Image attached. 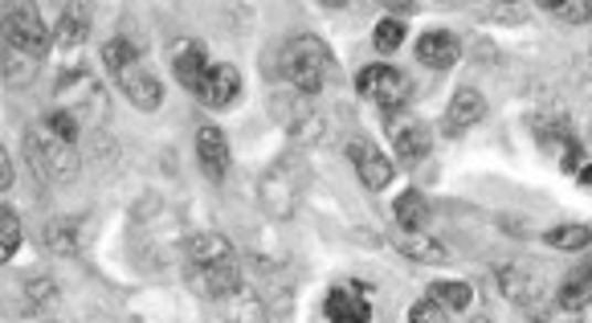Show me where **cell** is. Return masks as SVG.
<instances>
[{
	"label": "cell",
	"mask_w": 592,
	"mask_h": 323,
	"mask_svg": "<svg viewBox=\"0 0 592 323\" xmlns=\"http://www.w3.org/2000/svg\"><path fill=\"white\" fill-rule=\"evenodd\" d=\"M225 311H230V323H266V308H262V299L254 291H233L225 299Z\"/></svg>",
	"instance_id": "28"
},
{
	"label": "cell",
	"mask_w": 592,
	"mask_h": 323,
	"mask_svg": "<svg viewBox=\"0 0 592 323\" xmlns=\"http://www.w3.org/2000/svg\"><path fill=\"white\" fill-rule=\"evenodd\" d=\"M392 217H397V226L404 233H421V229L430 226V205H425V197L417 189H404L397 197V205H392Z\"/></svg>",
	"instance_id": "22"
},
{
	"label": "cell",
	"mask_w": 592,
	"mask_h": 323,
	"mask_svg": "<svg viewBox=\"0 0 592 323\" xmlns=\"http://www.w3.org/2000/svg\"><path fill=\"white\" fill-rule=\"evenodd\" d=\"M4 45H9V54L25 58V62H41L54 45V25H45V17L33 4H9L4 9Z\"/></svg>",
	"instance_id": "5"
},
{
	"label": "cell",
	"mask_w": 592,
	"mask_h": 323,
	"mask_svg": "<svg viewBox=\"0 0 592 323\" xmlns=\"http://www.w3.org/2000/svg\"><path fill=\"white\" fill-rule=\"evenodd\" d=\"M144 62V54H139V45L127 38H110L107 45H103V70H107L110 79H119L123 70H131Z\"/></svg>",
	"instance_id": "24"
},
{
	"label": "cell",
	"mask_w": 592,
	"mask_h": 323,
	"mask_svg": "<svg viewBox=\"0 0 592 323\" xmlns=\"http://www.w3.org/2000/svg\"><path fill=\"white\" fill-rule=\"evenodd\" d=\"M303 185H307V168L295 160V156H283V160L266 168L262 180H257V205L266 209L269 217H295L298 201H303Z\"/></svg>",
	"instance_id": "4"
},
{
	"label": "cell",
	"mask_w": 592,
	"mask_h": 323,
	"mask_svg": "<svg viewBox=\"0 0 592 323\" xmlns=\"http://www.w3.org/2000/svg\"><path fill=\"white\" fill-rule=\"evenodd\" d=\"M45 250L57 258H74L82 250V221L78 217H54L45 226Z\"/></svg>",
	"instance_id": "20"
},
{
	"label": "cell",
	"mask_w": 592,
	"mask_h": 323,
	"mask_svg": "<svg viewBox=\"0 0 592 323\" xmlns=\"http://www.w3.org/2000/svg\"><path fill=\"white\" fill-rule=\"evenodd\" d=\"M498 286H503V295L511 299V303H536L539 291H543V279L527 267H507L498 270Z\"/></svg>",
	"instance_id": "19"
},
{
	"label": "cell",
	"mask_w": 592,
	"mask_h": 323,
	"mask_svg": "<svg viewBox=\"0 0 592 323\" xmlns=\"http://www.w3.org/2000/svg\"><path fill=\"white\" fill-rule=\"evenodd\" d=\"M197 164L213 185L230 176V139L213 123H201V132H197Z\"/></svg>",
	"instance_id": "12"
},
{
	"label": "cell",
	"mask_w": 592,
	"mask_h": 323,
	"mask_svg": "<svg viewBox=\"0 0 592 323\" xmlns=\"http://www.w3.org/2000/svg\"><path fill=\"white\" fill-rule=\"evenodd\" d=\"M392 246H397L404 258H413V262H425V267H442V262H450L445 246L433 242L425 229H421V233H404V229H401V233L392 238Z\"/></svg>",
	"instance_id": "18"
},
{
	"label": "cell",
	"mask_w": 592,
	"mask_h": 323,
	"mask_svg": "<svg viewBox=\"0 0 592 323\" xmlns=\"http://www.w3.org/2000/svg\"><path fill=\"white\" fill-rule=\"evenodd\" d=\"M466 323H490V320H486V315H471Z\"/></svg>",
	"instance_id": "35"
},
{
	"label": "cell",
	"mask_w": 592,
	"mask_h": 323,
	"mask_svg": "<svg viewBox=\"0 0 592 323\" xmlns=\"http://www.w3.org/2000/svg\"><path fill=\"white\" fill-rule=\"evenodd\" d=\"M184 270H189V286L197 299L225 303L233 291H242V258L221 233H197L184 250Z\"/></svg>",
	"instance_id": "1"
},
{
	"label": "cell",
	"mask_w": 592,
	"mask_h": 323,
	"mask_svg": "<svg viewBox=\"0 0 592 323\" xmlns=\"http://www.w3.org/2000/svg\"><path fill=\"white\" fill-rule=\"evenodd\" d=\"M543 13H552L556 21H564V25H589V21H592V4L568 0V4H543Z\"/></svg>",
	"instance_id": "31"
},
{
	"label": "cell",
	"mask_w": 592,
	"mask_h": 323,
	"mask_svg": "<svg viewBox=\"0 0 592 323\" xmlns=\"http://www.w3.org/2000/svg\"><path fill=\"white\" fill-rule=\"evenodd\" d=\"M331 62L336 58L327 50V41H319L315 33H303V38H295L283 50V74L303 98L324 91L327 79H331Z\"/></svg>",
	"instance_id": "2"
},
{
	"label": "cell",
	"mask_w": 592,
	"mask_h": 323,
	"mask_svg": "<svg viewBox=\"0 0 592 323\" xmlns=\"http://www.w3.org/2000/svg\"><path fill=\"white\" fill-rule=\"evenodd\" d=\"M237 95H242V70L225 66V62H213V70L204 74L201 91H197V103L209 111H225L237 103Z\"/></svg>",
	"instance_id": "10"
},
{
	"label": "cell",
	"mask_w": 592,
	"mask_h": 323,
	"mask_svg": "<svg viewBox=\"0 0 592 323\" xmlns=\"http://www.w3.org/2000/svg\"><path fill=\"white\" fill-rule=\"evenodd\" d=\"M21 242H25L21 213H17L13 205H0V258H4V262H9V258H17Z\"/></svg>",
	"instance_id": "26"
},
{
	"label": "cell",
	"mask_w": 592,
	"mask_h": 323,
	"mask_svg": "<svg viewBox=\"0 0 592 323\" xmlns=\"http://www.w3.org/2000/svg\"><path fill=\"white\" fill-rule=\"evenodd\" d=\"M389 139L397 148V160L404 164H421L433 148V135L421 119H409V115H389Z\"/></svg>",
	"instance_id": "9"
},
{
	"label": "cell",
	"mask_w": 592,
	"mask_h": 323,
	"mask_svg": "<svg viewBox=\"0 0 592 323\" xmlns=\"http://www.w3.org/2000/svg\"><path fill=\"white\" fill-rule=\"evenodd\" d=\"M462 45L458 38L450 33V29H425L417 41V62L430 70H450L454 62H458Z\"/></svg>",
	"instance_id": "16"
},
{
	"label": "cell",
	"mask_w": 592,
	"mask_h": 323,
	"mask_svg": "<svg viewBox=\"0 0 592 323\" xmlns=\"http://www.w3.org/2000/svg\"><path fill=\"white\" fill-rule=\"evenodd\" d=\"M348 160L368 192H384L392 180H397V164H392V156H384V152H380L377 144H368V139H351Z\"/></svg>",
	"instance_id": "8"
},
{
	"label": "cell",
	"mask_w": 592,
	"mask_h": 323,
	"mask_svg": "<svg viewBox=\"0 0 592 323\" xmlns=\"http://www.w3.org/2000/svg\"><path fill=\"white\" fill-rule=\"evenodd\" d=\"M25 160H29V168H33V176H41L45 185H74L82 173L74 144L54 139L45 127L25 132Z\"/></svg>",
	"instance_id": "3"
},
{
	"label": "cell",
	"mask_w": 592,
	"mask_h": 323,
	"mask_svg": "<svg viewBox=\"0 0 592 323\" xmlns=\"http://www.w3.org/2000/svg\"><path fill=\"white\" fill-rule=\"evenodd\" d=\"M324 311L331 323H372V303L360 286H331L324 299Z\"/></svg>",
	"instance_id": "15"
},
{
	"label": "cell",
	"mask_w": 592,
	"mask_h": 323,
	"mask_svg": "<svg viewBox=\"0 0 592 323\" xmlns=\"http://www.w3.org/2000/svg\"><path fill=\"white\" fill-rule=\"evenodd\" d=\"M78 123L82 119L74 115V111L54 107L50 115H45V119H41V127L54 135V139H62V144H78Z\"/></svg>",
	"instance_id": "30"
},
{
	"label": "cell",
	"mask_w": 592,
	"mask_h": 323,
	"mask_svg": "<svg viewBox=\"0 0 592 323\" xmlns=\"http://www.w3.org/2000/svg\"><path fill=\"white\" fill-rule=\"evenodd\" d=\"M589 303H592V258L560 283V308L564 311H584Z\"/></svg>",
	"instance_id": "23"
},
{
	"label": "cell",
	"mask_w": 592,
	"mask_h": 323,
	"mask_svg": "<svg viewBox=\"0 0 592 323\" xmlns=\"http://www.w3.org/2000/svg\"><path fill=\"white\" fill-rule=\"evenodd\" d=\"M486 119V98L483 91H474V86H458L454 98H450V107H445V132L450 135H462L478 127Z\"/></svg>",
	"instance_id": "14"
},
{
	"label": "cell",
	"mask_w": 592,
	"mask_h": 323,
	"mask_svg": "<svg viewBox=\"0 0 592 323\" xmlns=\"http://www.w3.org/2000/svg\"><path fill=\"white\" fill-rule=\"evenodd\" d=\"M543 242L552 246V250H568V254H577V250H589L592 246V226L568 221V226L548 229V233H543Z\"/></svg>",
	"instance_id": "25"
},
{
	"label": "cell",
	"mask_w": 592,
	"mask_h": 323,
	"mask_svg": "<svg viewBox=\"0 0 592 323\" xmlns=\"http://www.w3.org/2000/svg\"><path fill=\"white\" fill-rule=\"evenodd\" d=\"M372 45H377V54H397L404 45V21L401 17H380L377 29H372Z\"/></svg>",
	"instance_id": "29"
},
{
	"label": "cell",
	"mask_w": 592,
	"mask_h": 323,
	"mask_svg": "<svg viewBox=\"0 0 592 323\" xmlns=\"http://www.w3.org/2000/svg\"><path fill=\"white\" fill-rule=\"evenodd\" d=\"M91 38V9L86 4H66L54 21V45L57 50H78Z\"/></svg>",
	"instance_id": "17"
},
{
	"label": "cell",
	"mask_w": 592,
	"mask_h": 323,
	"mask_svg": "<svg viewBox=\"0 0 592 323\" xmlns=\"http://www.w3.org/2000/svg\"><path fill=\"white\" fill-rule=\"evenodd\" d=\"M57 103L78 119H107V86L91 70H70L57 79Z\"/></svg>",
	"instance_id": "7"
},
{
	"label": "cell",
	"mask_w": 592,
	"mask_h": 323,
	"mask_svg": "<svg viewBox=\"0 0 592 323\" xmlns=\"http://www.w3.org/2000/svg\"><path fill=\"white\" fill-rule=\"evenodd\" d=\"M577 180H580V185H584V189H592V160L584 164V168H580V173H577Z\"/></svg>",
	"instance_id": "34"
},
{
	"label": "cell",
	"mask_w": 592,
	"mask_h": 323,
	"mask_svg": "<svg viewBox=\"0 0 592 323\" xmlns=\"http://www.w3.org/2000/svg\"><path fill=\"white\" fill-rule=\"evenodd\" d=\"M13 189V160H9V152H0V192Z\"/></svg>",
	"instance_id": "33"
},
{
	"label": "cell",
	"mask_w": 592,
	"mask_h": 323,
	"mask_svg": "<svg viewBox=\"0 0 592 323\" xmlns=\"http://www.w3.org/2000/svg\"><path fill=\"white\" fill-rule=\"evenodd\" d=\"M115 82H119V91L127 95V103H131L135 111H148V115H151V111L163 107V82L156 79V74H151L144 62H139V66H131V70H123Z\"/></svg>",
	"instance_id": "13"
},
{
	"label": "cell",
	"mask_w": 592,
	"mask_h": 323,
	"mask_svg": "<svg viewBox=\"0 0 592 323\" xmlns=\"http://www.w3.org/2000/svg\"><path fill=\"white\" fill-rule=\"evenodd\" d=\"M356 91H360L368 103H377L384 115H404L409 98H413V82H409V74H404V70L377 62V66H363L360 70V79H356Z\"/></svg>",
	"instance_id": "6"
},
{
	"label": "cell",
	"mask_w": 592,
	"mask_h": 323,
	"mask_svg": "<svg viewBox=\"0 0 592 323\" xmlns=\"http://www.w3.org/2000/svg\"><path fill=\"white\" fill-rule=\"evenodd\" d=\"M21 303H25V311L50 308V303H57V283L45 274H29V279H21Z\"/></svg>",
	"instance_id": "27"
},
{
	"label": "cell",
	"mask_w": 592,
	"mask_h": 323,
	"mask_svg": "<svg viewBox=\"0 0 592 323\" xmlns=\"http://www.w3.org/2000/svg\"><path fill=\"white\" fill-rule=\"evenodd\" d=\"M425 299H433V303L442 311H450V315H462V311H471L474 291H471V283H462V279H437V283L425 286Z\"/></svg>",
	"instance_id": "21"
},
{
	"label": "cell",
	"mask_w": 592,
	"mask_h": 323,
	"mask_svg": "<svg viewBox=\"0 0 592 323\" xmlns=\"http://www.w3.org/2000/svg\"><path fill=\"white\" fill-rule=\"evenodd\" d=\"M209 70H213V62H209V50H204L201 41H192V38L176 41L172 45V79L180 82L189 95L201 91V82Z\"/></svg>",
	"instance_id": "11"
},
{
	"label": "cell",
	"mask_w": 592,
	"mask_h": 323,
	"mask_svg": "<svg viewBox=\"0 0 592 323\" xmlns=\"http://www.w3.org/2000/svg\"><path fill=\"white\" fill-rule=\"evenodd\" d=\"M409 323H450V311H442L433 299H417L409 308Z\"/></svg>",
	"instance_id": "32"
}]
</instances>
